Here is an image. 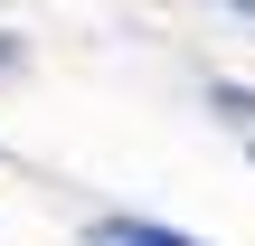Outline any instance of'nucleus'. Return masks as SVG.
<instances>
[{
    "label": "nucleus",
    "instance_id": "nucleus-1",
    "mask_svg": "<svg viewBox=\"0 0 255 246\" xmlns=\"http://www.w3.org/2000/svg\"><path fill=\"white\" fill-rule=\"evenodd\" d=\"M95 246H189V237H170V228H104Z\"/></svg>",
    "mask_w": 255,
    "mask_h": 246
}]
</instances>
